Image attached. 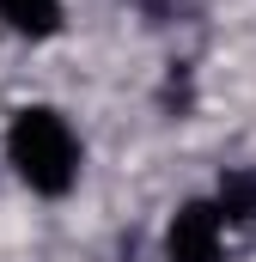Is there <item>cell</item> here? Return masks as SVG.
Masks as SVG:
<instances>
[{
	"instance_id": "6da1fadb",
	"label": "cell",
	"mask_w": 256,
	"mask_h": 262,
	"mask_svg": "<svg viewBox=\"0 0 256 262\" xmlns=\"http://www.w3.org/2000/svg\"><path fill=\"white\" fill-rule=\"evenodd\" d=\"M6 165L18 171L25 189L37 195H67L79 183V134L67 128L61 110L31 104L6 122Z\"/></svg>"
},
{
	"instance_id": "7a4b0ae2",
	"label": "cell",
	"mask_w": 256,
	"mask_h": 262,
	"mask_svg": "<svg viewBox=\"0 0 256 262\" xmlns=\"http://www.w3.org/2000/svg\"><path fill=\"white\" fill-rule=\"evenodd\" d=\"M220 232H226V213L214 201H183L165 232V262H220Z\"/></svg>"
},
{
	"instance_id": "3957f363",
	"label": "cell",
	"mask_w": 256,
	"mask_h": 262,
	"mask_svg": "<svg viewBox=\"0 0 256 262\" xmlns=\"http://www.w3.org/2000/svg\"><path fill=\"white\" fill-rule=\"evenodd\" d=\"M0 25L31 37V43H43V37L61 31V0H0Z\"/></svg>"
},
{
	"instance_id": "277c9868",
	"label": "cell",
	"mask_w": 256,
	"mask_h": 262,
	"mask_svg": "<svg viewBox=\"0 0 256 262\" xmlns=\"http://www.w3.org/2000/svg\"><path fill=\"white\" fill-rule=\"evenodd\" d=\"M214 207H220L226 220H256V171H226Z\"/></svg>"
}]
</instances>
